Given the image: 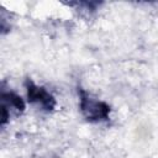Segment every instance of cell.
<instances>
[{
  "mask_svg": "<svg viewBox=\"0 0 158 158\" xmlns=\"http://www.w3.org/2000/svg\"><path fill=\"white\" fill-rule=\"evenodd\" d=\"M78 98L80 114L88 122L100 123L110 120L111 106L107 102L94 98L81 86H78Z\"/></svg>",
  "mask_w": 158,
  "mask_h": 158,
  "instance_id": "cell-1",
  "label": "cell"
},
{
  "mask_svg": "<svg viewBox=\"0 0 158 158\" xmlns=\"http://www.w3.org/2000/svg\"><path fill=\"white\" fill-rule=\"evenodd\" d=\"M26 89V96L28 104L36 106L43 112H53L57 107V100L52 93H49L44 86L37 85L31 78H26L23 81Z\"/></svg>",
  "mask_w": 158,
  "mask_h": 158,
  "instance_id": "cell-2",
  "label": "cell"
},
{
  "mask_svg": "<svg viewBox=\"0 0 158 158\" xmlns=\"http://www.w3.org/2000/svg\"><path fill=\"white\" fill-rule=\"evenodd\" d=\"M0 100H1V107H0V126L4 127L12 116H20L23 114L26 109V104L23 99L14 90L4 88L1 84L0 89Z\"/></svg>",
  "mask_w": 158,
  "mask_h": 158,
  "instance_id": "cell-3",
  "label": "cell"
},
{
  "mask_svg": "<svg viewBox=\"0 0 158 158\" xmlns=\"http://www.w3.org/2000/svg\"><path fill=\"white\" fill-rule=\"evenodd\" d=\"M68 6H75V10H78L80 14L85 12L88 15L95 12L98 7L101 5V2L98 1H77V2H67Z\"/></svg>",
  "mask_w": 158,
  "mask_h": 158,
  "instance_id": "cell-4",
  "label": "cell"
}]
</instances>
